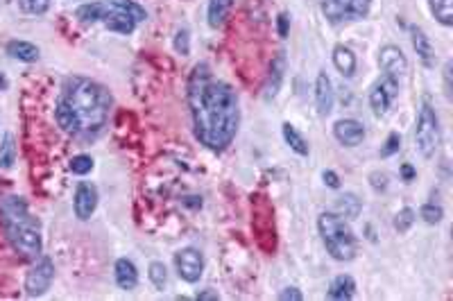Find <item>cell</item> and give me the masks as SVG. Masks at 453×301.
I'll return each instance as SVG.
<instances>
[{"instance_id":"obj_1","label":"cell","mask_w":453,"mask_h":301,"mask_svg":"<svg viewBox=\"0 0 453 301\" xmlns=\"http://www.w3.org/2000/svg\"><path fill=\"white\" fill-rule=\"evenodd\" d=\"M188 107L199 143L214 152L227 149L240 123L238 95L231 84L216 79L206 64H197L188 79Z\"/></svg>"},{"instance_id":"obj_2","label":"cell","mask_w":453,"mask_h":301,"mask_svg":"<svg viewBox=\"0 0 453 301\" xmlns=\"http://www.w3.org/2000/svg\"><path fill=\"white\" fill-rule=\"evenodd\" d=\"M114 98L109 88L86 77H68L57 100V123L73 136H96L107 125Z\"/></svg>"},{"instance_id":"obj_3","label":"cell","mask_w":453,"mask_h":301,"mask_svg":"<svg viewBox=\"0 0 453 301\" xmlns=\"http://www.w3.org/2000/svg\"><path fill=\"white\" fill-rule=\"evenodd\" d=\"M0 218H3L5 234L18 254L27 258L41 254V227L39 220L29 215L27 204L21 197H5L0 202Z\"/></svg>"},{"instance_id":"obj_4","label":"cell","mask_w":453,"mask_h":301,"mask_svg":"<svg viewBox=\"0 0 453 301\" xmlns=\"http://www.w3.org/2000/svg\"><path fill=\"white\" fill-rule=\"evenodd\" d=\"M317 232L324 243L331 258L347 263L356 256V238L345 218L338 213H320L317 215Z\"/></svg>"},{"instance_id":"obj_5","label":"cell","mask_w":453,"mask_h":301,"mask_svg":"<svg viewBox=\"0 0 453 301\" xmlns=\"http://www.w3.org/2000/svg\"><path fill=\"white\" fill-rule=\"evenodd\" d=\"M77 18L82 23H105V27L114 29L120 34H132L136 29V21L125 9L114 5L112 0H98V3H86L77 7Z\"/></svg>"},{"instance_id":"obj_6","label":"cell","mask_w":453,"mask_h":301,"mask_svg":"<svg viewBox=\"0 0 453 301\" xmlns=\"http://www.w3.org/2000/svg\"><path fill=\"white\" fill-rule=\"evenodd\" d=\"M440 118L435 107L431 105V100L424 98L417 112V125H415V145L419 154L424 159H431L440 147Z\"/></svg>"},{"instance_id":"obj_7","label":"cell","mask_w":453,"mask_h":301,"mask_svg":"<svg viewBox=\"0 0 453 301\" xmlns=\"http://www.w3.org/2000/svg\"><path fill=\"white\" fill-rule=\"evenodd\" d=\"M53 279H55L53 258L41 256L37 260L34 267H29V272L25 276V295L27 297H41L46 290L53 286Z\"/></svg>"},{"instance_id":"obj_8","label":"cell","mask_w":453,"mask_h":301,"mask_svg":"<svg viewBox=\"0 0 453 301\" xmlns=\"http://www.w3.org/2000/svg\"><path fill=\"white\" fill-rule=\"evenodd\" d=\"M397 95H399V82H397V79L386 77V75L381 77L369 91V107H372V112H374V116L376 118L386 116L388 109L392 107V102L397 100Z\"/></svg>"},{"instance_id":"obj_9","label":"cell","mask_w":453,"mask_h":301,"mask_svg":"<svg viewBox=\"0 0 453 301\" xmlns=\"http://www.w3.org/2000/svg\"><path fill=\"white\" fill-rule=\"evenodd\" d=\"M175 267L179 279H184L186 283H197L199 276L204 272V256L193 247L179 249L175 254Z\"/></svg>"},{"instance_id":"obj_10","label":"cell","mask_w":453,"mask_h":301,"mask_svg":"<svg viewBox=\"0 0 453 301\" xmlns=\"http://www.w3.org/2000/svg\"><path fill=\"white\" fill-rule=\"evenodd\" d=\"M379 66L386 77L397 79V82L408 73V59L397 46H383L379 50Z\"/></svg>"},{"instance_id":"obj_11","label":"cell","mask_w":453,"mask_h":301,"mask_svg":"<svg viewBox=\"0 0 453 301\" xmlns=\"http://www.w3.org/2000/svg\"><path fill=\"white\" fill-rule=\"evenodd\" d=\"M73 208L79 220H88L98 208V188L91 182H79L75 188Z\"/></svg>"},{"instance_id":"obj_12","label":"cell","mask_w":453,"mask_h":301,"mask_svg":"<svg viewBox=\"0 0 453 301\" xmlns=\"http://www.w3.org/2000/svg\"><path fill=\"white\" fill-rule=\"evenodd\" d=\"M334 136L340 145L356 147L362 143V138H365V127H362V123H358V120H354V118H340L334 125Z\"/></svg>"},{"instance_id":"obj_13","label":"cell","mask_w":453,"mask_h":301,"mask_svg":"<svg viewBox=\"0 0 453 301\" xmlns=\"http://www.w3.org/2000/svg\"><path fill=\"white\" fill-rule=\"evenodd\" d=\"M334 102H336V93H334V82L327 73H317L315 77V107L317 114L324 118L334 112Z\"/></svg>"},{"instance_id":"obj_14","label":"cell","mask_w":453,"mask_h":301,"mask_svg":"<svg viewBox=\"0 0 453 301\" xmlns=\"http://www.w3.org/2000/svg\"><path fill=\"white\" fill-rule=\"evenodd\" d=\"M114 276H116V286L120 290H134L138 286V269L129 258H118L114 265Z\"/></svg>"},{"instance_id":"obj_15","label":"cell","mask_w":453,"mask_h":301,"mask_svg":"<svg viewBox=\"0 0 453 301\" xmlns=\"http://www.w3.org/2000/svg\"><path fill=\"white\" fill-rule=\"evenodd\" d=\"M410 41H412V48H415L417 57L421 59V64L426 68L433 66L435 62V55H433V46H431V39L426 36V32L417 25H410Z\"/></svg>"},{"instance_id":"obj_16","label":"cell","mask_w":453,"mask_h":301,"mask_svg":"<svg viewBox=\"0 0 453 301\" xmlns=\"http://www.w3.org/2000/svg\"><path fill=\"white\" fill-rule=\"evenodd\" d=\"M284 73H286V57L284 53H279L270 64V73H268V82H265V98H275L284 82Z\"/></svg>"},{"instance_id":"obj_17","label":"cell","mask_w":453,"mask_h":301,"mask_svg":"<svg viewBox=\"0 0 453 301\" xmlns=\"http://www.w3.org/2000/svg\"><path fill=\"white\" fill-rule=\"evenodd\" d=\"M327 295H329V299H334V301H349V299H354V295H356V281L351 279L349 274H340V276H336L334 281H331Z\"/></svg>"},{"instance_id":"obj_18","label":"cell","mask_w":453,"mask_h":301,"mask_svg":"<svg viewBox=\"0 0 453 301\" xmlns=\"http://www.w3.org/2000/svg\"><path fill=\"white\" fill-rule=\"evenodd\" d=\"M331 57H334V66L342 77H351L356 73V55L351 53V48L336 46Z\"/></svg>"},{"instance_id":"obj_19","label":"cell","mask_w":453,"mask_h":301,"mask_svg":"<svg viewBox=\"0 0 453 301\" xmlns=\"http://www.w3.org/2000/svg\"><path fill=\"white\" fill-rule=\"evenodd\" d=\"M231 7H234V0H209V9H206L209 25L214 29L223 27L225 21L229 18Z\"/></svg>"},{"instance_id":"obj_20","label":"cell","mask_w":453,"mask_h":301,"mask_svg":"<svg viewBox=\"0 0 453 301\" xmlns=\"http://www.w3.org/2000/svg\"><path fill=\"white\" fill-rule=\"evenodd\" d=\"M7 55L18 59V62H25V64H34L39 59V48L29 41H9L7 44Z\"/></svg>"},{"instance_id":"obj_21","label":"cell","mask_w":453,"mask_h":301,"mask_svg":"<svg viewBox=\"0 0 453 301\" xmlns=\"http://www.w3.org/2000/svg\"><path fill=\"white\" fill-rule=\"evenodd\" d=\"M322 14H324L327 21L334 23V25L347 21L349 0H322Z\"/></svg>"},{"instance_id":"obj_22","label":"cell","mask_w":453,"mask_h":301,"mask_svg":"<svg viewBox=\"0 0 453 301\" xmlns=\"http://www.w3.org/2000/svg\"><path fill=\"white\" fill-rule=\"evenodd\" d=\"M281 134H284V140L290 145V149H293L295 154H299V156H308V143H306V138L297 132V127H295V125L284 123V125H281Z\"/></svg>"},{"instance_id":"obj_23","label":"cell","mask_w":453,"mask_h":301,"mask_svg":"<svg viewBox=\"0 0 453 301\" xmlns=\"http://www.w3.org/2000/svg\"><path fill=\"white\" fill-rule=\"evenodd\" d=\"M428 7L440 25L445 27L453 25V0H428Z\"/></svg>"},{"instance_id":"obj_24","label":"cell","mask_w":453,"mask_h":301,"mask_svg":"<svg viewBox=\"0 0 453 301\" xmlns=\"http://www.w3.org/2000/svg\"><path fill=\"white\" fill-rule=\"evenodd\" d=\"M358 213H360V199L354 193H345L338 199V215L358 218Z\"/></svg>"},{"instance_id":"obj_25","label":"cell","mask_w":453,"mask_h":301,"mask_svg":"<svg viewBox=\"0 0 453 301\" xmlns=\"http://www.w3.org/2000/svg\"><path fill=\"white\" fill-rule=\"evenodd\" d=\"M147 276H150V281H152V286L157 290H164L168 286V269H166L164 263H159V260H152V263H150Z\"/></svg>"},{"instance_id":"obj_26","label":"cell","mask_w":453,"mask_h":301,"mask_svg":"<svg viewBox=\"0 0 453 301\" xmlns=\"http://www.w3.org/2000/svg\"><path fill=\"white\" fill-rule=\"evenodd\" d=\"M16 161V145H14V136L7 134L3 138V145H0V166L3 168H12Z\"/></svg>"},{"instance_id":"obj_27","label":"cell","mask_w":453,"mask_h":301,"mask_svg":"<svg viewBox=\"0 0 453 301\" xmlns=\"http://www.w3.org/2000/svg\"><path fill=\"white\" fill-rule=\"evenodd\" d=\"M419 215H421V220H424L426 225H440L442 218H445V208H442L440 204H435V202H426L424 206H421Z\"/></svg>"},{"instance_id":"obj_28","label":"cell","mask_w":453,"mask_h":301,"mask_svg":"<svg viewBox=\"0 0 453 301\" xmlns=\"http://www.w3.org/2000/svg\"><path fill=\"white\" fill-rule=\"evenodd\" d=\"M372 3H374V0H349L347 21H360V18H365L372 9Z\"/></svg>"},{"instance_id":"obj_29","label":"cell","mask_w":453,"mask_h":301,"mask_svg":"<svg viewBox=\"0 0 453 301\" xmlns=\"http://www.w3.org/2000/svg\"><path fill=\"white\" fill-rule=\"evenodd\" d=\"M114 5H118L120 9H125V12L134 18L136 23H143L145 18H147V14H145V9L140 7L138 3H134V0H112Z\"/></svg>"},{"instance_id":"obj_30","label":"cell","mask_w":453,"mask_h":301,"mask_svg":"<svg viewBox=\"0 0 453 301\" xmlns=\"http://www.w3.org/2000/svg\"><path fill=\"white\" fill-rule=\"evenodd\" d=\"M415 225V210L412 208H401L399 213L395 215V229L399 234H406V232H410V227Z\"/></svg>"},{"instance_id":"obj_31","label":"cell","mask_w":453,"mask_h":301,"mask_svg":"<svg viewBox=\"0 0 453 301\" xmlns=\"http://www.w3.org/2000/svg\"><path fill=\"white\" fill-rule=\"evenodd\" d=\"M91 170H93V159H91L88 154H77L70 159V173L73 175H88Z\"/></svg>"},{"instance_id":"obj_32","label":"cell","mask_w":453,"mask_h":301,"mask_svg":"<svg viewBox=\"0 0 453 301\" xmlns=\"http://www.w3.org/2000/svg\"><path fill=\"white\" fill-rule=\"evenodd\" d=\"M23 3V9L27 14H34V16H41L48 12L50 7V0H21Z\"/></svg>"},{"instance_id":"obj_33","label":"cell","mask_w":453,"mask_h":301,"mask_svg":"<svg viewBox=\"0 0 453 301\" xmlns=\"http://www.w3.org/2000/svg\"><path fill=\"white\" fill-rule=\"evenodd\" d=\"M175 50H177L179 55H188L190 53V34H188L186 27L177 29V34H175Z\"/></svg>"},{"instance_id":"obj_34","label":"cell","mask_w":453,"mask_h":301,"mask_svg":"<svg viewBox=\"0 0 453 301\" xmlns=\"http://www.w3.org/2000/svg\"><path fill=\"white\" fill-rule=\"evenodd\" d=\"M399 147H401V136H399L397 132H392V134L388 136V140H386V145L381 147V156L388 159V156H392V154H397Z\"/></svg>"},{"instance_id":"obj_35","label":"cell","mask_w":453,"mask_h":301,"mask_svg":"<svg viewBox=\"0 0 453 301\" xmlns=\"http://www.w3.org/2000/svg\"><path fill=\"white\" fill-rule=\"evenodd\" d=\"M301 299H304V295L297 288H286L284 293H279V301H301Z\"/></svg>"},{"instance_id":"obj_36","label":"cell","mask_w":453,"mask_h":301,"mask_svg":"<svg viewBox=\"0 0 453 301\" xmlns=\"http://www.w3.org/2000/svg\"><path fill=\"white\" fill-rule=\"evenodd\" d=\"M277 29H279V36H288V29H290V16L288 14H279Z\"/></svg>"},{"instance_id":"obj_37","label":"cell","mask_w":453,"mask_h":301,"mask_svg":"<svg viewBox=\"0 0 453 301\" xmlns=\"http://www.w3.org/2000/svg\"><path fill=\"white\" fill-rule=\"evenodd\" d=\"M322 179H324V184L329 188H340V177L334 173V170H324V173H322Z\"/></svg>"},{"instance_id":"obj_38","label":"cell","mask_w":453,"mask_h":301,"mask_svg":"<svg viewBox=\"0 0 453 301\" xmlns=\"http://www.w3.org/2000/svg\"><path fill=\"white\" fill-rule=\"evenodd\" d=\"M369 179H372V188H374V190H386V186H388V177H386L383 173H374Z\"/></svg>"},{"instance_id":"obj_39","label":"cell","mask_w":453,"mask_h":301,"mask_svg":"<svg viewBox=\"0 0 453 301\" xmlns=\"http://www.w3.org/2000/svg\"><path fill=\"white\" fill-rule=\"evenodd\" d=\"M415 168H412L410 163H404L401 166V177H404V182H412V179H415Z\"/></svg>"},{"instance_id":"obj_40","label":"cell","mask_w":453,"mask_h":301,"mask_svg":"<svg viewBox=\"0 0 453 301\" xmlns=\"http://www.w3.org/2000/svg\"><path fill=\"white\" fill-rule=\"evenodd\" d=\"M445 93L447 98H451V62L445 66Z\"/></svg>"},{"instance_id":"obj_41","label":"cell","mask_w":453,"mask_h":301,"mask_svg":"<svg viewBox=\"0 0 453 301\" xmlns=\"http://www.w3.org/2000/svg\"><path fill=\"white\" fill-rule=\"evenodd\" d=\"M197 299H199V301H216V299H218V293H209V290H206V293H199Z\"/></svg>"},{"instance_id":"obj_42","label":"cell","mask_w":453,"mask_h":301,"mask_svg":"<svg viewBox=\"0 0 453 301\" xmlns=\"http://www.w3.org/2000/svg\"><path fill=\"white\" fill-rule=\"evenodd\" d=\"M7 86H9V82H7V77L0 73V91H7Z\"/></svg>"}]
</instances>
